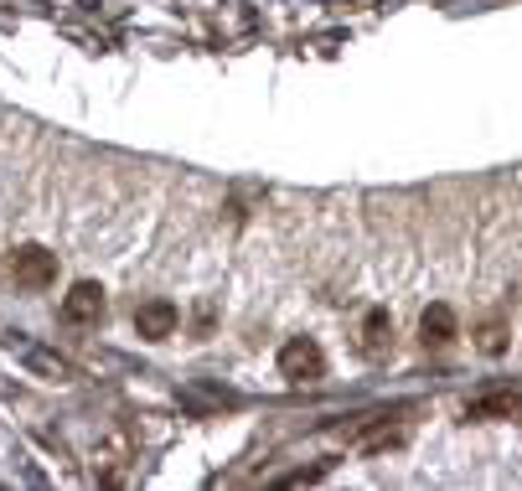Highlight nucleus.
<instances>
[{
  "label": "nucleus",
  "instance_id": "obj_3",
  "mask_svg": "<svg viewBox=\"0 0 522 491\" xmlns=\"http://www.w3.org/2000/svg\"><path fill=\"white\" fill-rule=\"evenodd\" d=\"M176 305L171 300H145L140 311H135V331L145 336V342H166V336L176 331Z\"/></svg>",
  "mask_w": 522,
  "mask_h": 491
},
{
  "label": "nucleus",
  "instance_id": "obj_5",
  "mask_svg": "<svg viewBox=\"0 0 522 491\" xmlns=\"http://www.w3.org/2000/svg\"><path fill=\"white\" fill-rule=\"evenodd\" d=\"M419 331H424V347H450L455 342V311L450 305H429L419 316Z\"/></svg>",
  "mask_w": 522,
  "mask_h": 491
},
{
  "label": "nucleus",
  "instance_id": "obj_4",
  "mask_svg": "<svg viewBox=\"0 0 522 491\" xmlns=\"http://www.w3.org/2000/svg\"><path fill=\"white\" fill-rule=\"evenodd\" d=\"M104 316V290L99 285H73L68 290V300H63V321H73V326H88V321H99Z\"/></svg>",
  "mask_w": 522,
  "mask_h": 491
},
{
  "label": "nucleus",
  "instance_id": "obj_2",
  "mask_svg": "<svg viewBox=\"0 0 522 491\" xmlns=\"http://www.w3.org/2000/svg\"><path fill=\"white\" fill-rule=\"evenodd\" d=\"M16 285H26V290H47V285H57V254L37 249V243H26V249L16 254Z\"/></svg>",
  "mask_w": 522,
  "mask_h": 491
},
{
  "label": "nucleus",
  "instance_id": "obj_1",
  "mask_svg": "<svg viewBox=\"0 0 522 491\" xmlns=\"http://www.w3.org/2000/svg\"><path fill=\"white\" fill-rule=\"evenodd\" d=\"M280 373L290 383H316L326 373V352L311 342V336H290V342L280 347Z\"/></svg>",
  "mask_w": 522,
  "mask_h": 491
},
{
  "label": "nucleus",
  "instance_id": "obj_7",
  "mask_svg": "<svg viewBox=\"0 0 522 491\" xmlns=\"http://www.w3.org/2000/svg\"><path fill=\"white\" fill-rule=\"evenodd\" d=\"M481 352H502V326H486L481 331Z\"/></svg>",
  "mask_w": 522,
  "mask_h": 491
},
{
  "label": "nucleus",
  "instance_id": "obj_6",
  "mask_svg": "<svg viewBox=\"0 0 522 491\" xmlns=\"http://www.w3.org/2000/svg\"><path fill=\"white\" fill-rule=\"evenodd\" d=\"M393 342V316L388 311H367L362 321V352H383Z\"/></svg>",
  "mask_w": 522,
  "mask_h": 491
}]
</instances>
